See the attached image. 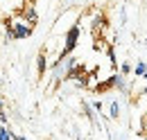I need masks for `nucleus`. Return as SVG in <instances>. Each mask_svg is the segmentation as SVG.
<instances>
[{
	"label": "nucleus",
	"instance_id": "nucleus-1",
	"mask_svg": "<svg viewBox=\"0 0 147 140\" xmlns=\"http://www.w3.org/2000/svg\"><path fill=\"white\" fill-rule=\"evenodd\" d=\"M79 36H82L79 25H73V27L66 32V38H63V50H61V54H59V57H70V54H73V50L77 48Z\"/></svg>",
	"mask_w": 147,
	"mask_h": 140
},
{
	"label": "nucleus",
	"instance_id": "nucleus-2",
	"mask_svg": "<svg viewBox=\"0 0 147 140\" xmlns=\"http://www.w3.org/2000/svg\"><path fill=\"white\" fill-rule=\"evenodd\" d=\"M27 36H32V25H30L25 18H18V20H14V41L27 38Z\"/></svg>",
	"mask_w": 147,
	"mask_h": 140
},
{
	"label": "nucleus",
	"instance_id": "nucleus-3",
	"mask_svg": "<svg viewBox=\"0 0 147 140\" xmlns=\"http://www.w3.org/2000/svg\"><path fill=\"white\" fill-rule=\"evenodd\" d=\"M20 16L25 18V20H27V23H30L32 27H34V25L38 23V14H36V9H34V5H32V2H27V5L23 7V11H20Z\"/></svg>",
	"mask_w": 147,
	"mask_h": 140
},
{
	"label": "nucleus",
	"instance_id": "nucleus-4",
	"mask_svg": "<svg viewBox=\"0 0 147 140\" xmlns=\"http://www.w3.org/2000/svg\"><path fill=\"white\" fill-rule=\"evenodd\" d=\"M36 70H38V75H41V77H43V75H45V70H48V52H45V50H41L38 57H36Z\"/></svg>",
	"mask_w": 147,
	"mask_h": 140
},
{
	"label": "nucleus",
	"instance_id": "nucleus-5",
	"mask_svg": "<svg viewBox=\"0 0 147 140\" xmlns=\"http://www.w3.org/2000/svg\"><path fill=\"white\" fill-rule=\"evenodd\" d=\"M109 118L111 120H118V118H120V104H118L115 100L109 104Z\"/></svg>",
	"mask_w": 147,
	"mask_h": 140
},
{
	"label": "nucleus",
	"instance_id": "nucleus-6",
	"mask_svg": "<svg viewBox=\"0 0 147 140\" xmlns=\"http://www.w3.org/2000/svg\"><path fill=\"white\" fill-rule=\"evenodd\" d=\"M82 111H84V115L91 120V122H95V108H93V104H88V102H82Z\"/></svg>",
	"mask_w": 147,
	"mask_h": 140
},
{
	"label": "nucleus",
	"instance_id": "nucleus-7",
	"mask_svg": "<svg viewBox=\"0 0 147 140\" xmlns=\"http://www.w3.org/2000/svg\"><path fill=\"white\" fill-rule=\"evenodd\" d=\"M145 72H147V63L145 61L136 63V68H134V75H136V77H145Z\"/></svg>",
	"mask_w": 147,
	"mask_h": 140
},
{
	"label": "nucleus",
	"instance_id": "nucleus-8",
	"mask_svg": "<svg viewBox=\"0 0 147 140\" xmlns=\"http://www.w3.org/2000/svg\"><path fill=\"white\" fill-rule=\"evenodd\" d=\"M115 86H118V90H120V93H127V81H125V75H120V72H118V84H115Z\"/></svg>",
	"mask_w": 147,
	"mask_h": 140
},
{
	"label": "nucleus",
	"instance_id": "nucleus-9",
	"mask_svg": "<svg viewBox=\"0 0 147 140\" xmlns=\"http://www.w3.org/2000/svg\"><path fill=\"white\" fill-rule=\"evenodd\" d=\"M0 140H14V133L7 127H0Z\"/></svg>",
	"mask_w": 147,
	"mask_h": 140
},
{
	"label": "nucleus",
	"instance_id": "nucleus-10",
	"mask_svg": "<svg viewBox=\"0 0 147 140\" xmlns=\"http://www.w3.org/2000/svg\"><path fill=\"white\" fill-rule=\"evenodd\" d=\"M131 72H134L131 63H122V66H120V75H125V77H127V75H131Z\"/></svg>",
	"mask_w": 147,
	"mask_h": 140
},
{
	"label": "nucleus",
	"instance_id": "nucleus-11",
	"mask_svg": "<svg viewBox=\"0 0 147 140\" xmlns=\"http://www.w3.org/2000/svg\"><path fill=\"white\" fill-rule=\"evenodd\" d=\"M91 104H93V108H95V113H102V100H95Z\"/></svg>",
	"mask_w": 147,
	"mask_h": 140
},
{
	"label": "nucleus",
	"instance_id": "nucleus-12",
	"mask_svg": "<svg viewBox=\"0 0 147 140\" xmlns=\"http://www.w3.org/2000/svg\"><path fill=\"white\" fill-rule=\"evenodd\" d=\"M0 122H2V124H7V122H9V118H7V113H5V108L0 111Z\"/></svg>",
	"mask_w": 147,
	"mask_h": 140
},
{
	"label": "nucleus",
	"instance_id": "nucleus-13",
	"mask_svg": "<svg viewBox=\"0 0 147 140\" xmlns=\"http://www.w3.org/2000/svg\"><path fill=\"white\" fill-rule=\"evenodd\" d=\"M14 140H27V138H25V136H18V133H16V136H14Z\"/></svg>",
	"mask_w": 147,
	"mask_h": 140
},
{
	"label": "nucleus",
	"instance_id": "nucleus-14",
	"mask_svg": "<svg viewBox=\"0 0 147 140\" xmlns=\"http://www.w3.org/2000/svg\"><path fill=\"white\" fill-rule=\"evenodd\" d=\"M143 79H145V81H147V72H145V77H143Z\"/></svg>",
	"mask_w": 147,
	"mask_h": 140
},
{
	"label": "nucleus",
	"instance_id": "nucleus-15",
	"mask_svg": "<svg viewBox=\"0 0 147 140\" xmlns=\"http://www.w3.org/2000/svg\"><path fill=\"white\" fill-rule=\"evenodd\" d=\"M145 45H147V38H145Z\"/></svg>",
	"mask_w": 147,
	"mask_h": 140
},
{
	"label": "nucleus",
	"instance_id": "nucleus-16",
	"mask_svg": "<svg viewBox=\"0 0 147 140\" xmlns=\"http://www.w3.org/2000/svg\"><path fill=\"white\" fill-rule=\"evenodd\" d=\"M143 140H147V136H145V138H143Z\"/></svg>",
	"mask_w": 147,
	"mask_h": 140
}]
</instances>
